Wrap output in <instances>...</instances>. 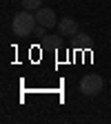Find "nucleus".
Here are the masks:
<instances>
[{
  "mask_svg": "<svg viewBox=\"0 0 111 124\" xmlns=\"http://www.w3.org/2000/svg\"><path fill=\"white\" fill-rule=\"evenodd\" d=\"M36 27H38L36 13H34V11H27V9H22L20 13H16L13 20H11V31H13V36H18V38L31 36Z\"/></svg>",
  "mask_w": 111,
  "mask_h": 124,
  "instance_id": "1",
  "label": "nucleus"
},
{
  "mask_svg": "<svg viewBox=\"0 0 111 124\" xmlns=\"http://www.w3.org/2000/svg\"><path fill=\"white\" fill-rule=\"evenodd\" d=\"M104 86V80L98 75V73H87L82 80H80V91L85 93V95L93 98V95H98V93L102 91Z\"/></svg>",
  "mask_w": 111,
  "mask_h": 124,
  "instance_id": "2",
  "label": "nucleus"
},
{
  "mask_svg": "<svg viewBox=\"0 0 111 124\" xmlns=\"http://www.w3.org/2000/svg\"><path fill=\"white\" fill-rule=\"evenodd\" d=\"M36 20H38V24H42V27H47V29L58 27V18H56L53 9H49V7H40V9L36 11Z\"/></svg>",
  "mask_w": 111,
  "mask_h": 124,
  "instance_id": "3",
  "label": "nucleus"
},
{
  "mask_svg": "<svg viewBox=\"0 0 111 124\" xmlns=\"http://www.w3.org/2000/svg\"><path fill=\"white\" fill-rule=\"evenodd\" d=\"M58 31H60V36H67V38H69V36H76V33H78V22L67 16V18H62V20L58 22Z\"/></svg>",
  "mask_w": 111,
  "mask_h": 124,
  "instance_id": "4",
  "label": "nucleus"
},
{
  "mask_svg": "<svg viewBox=\"0 0 111 124\" xmlns=\"http://www.w3.org/2000/svg\"><path fill=\"white\" fill-rule=\"evenodd\" d=\"M42 7V0H22V9L27 11H38Z\"/></svg>",
  "mask_w": 111,
  "mask_h": 124,
  "instance_id": "5",
  "label": "nucleus"
},
{
  "mask_svg": "<svg viewBox=\"0 0 111 124\" xmlns=\"http://www.w3.org/2000/svg\"><path fill=\"white\" fill-rule=\"evenodd\" d=\"M42 42H44V46H60V40H58V36H44L42 38Z\"/></svg>",
  "mask_w": 111,
  "mask_h": 124,
  "instance_id": "6",
  "label": "nucleus"
},
{
  "mask_svg": "<svg viewBox=\"0 0 111 124\" xmlns=\"http://www.w3.org/2000/svg\"><path fill=\"white\" fill-rule=\"evenodd\" d=\"M34 36H36L38 40H42V38L47 36V27H42V24H38V27L34 29Z\"/></svg>",
  "mask_w": 111,
  "mask_h": 124,
  "instance_id": "7",
  "label": "nucleus"
}]
</instances>
